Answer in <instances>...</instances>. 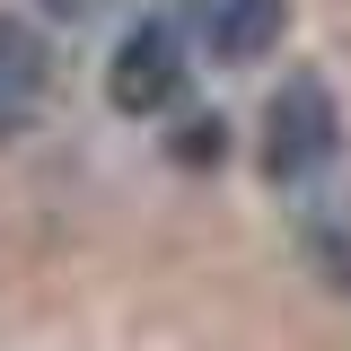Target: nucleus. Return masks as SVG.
Masks as SVG:
<instances>
[{
  "instance_id": "nucleus-6",
  "label": "nucleus",
  "mask_w": 351,
  "mask_h": 351,
  "mask_svg": "<svg viewBox=\"0 0 351 351\" xmlns=\"http://www.w3.org/2000/svg\"><path fill=\"white\" fill-rule=\"evenodd\" d=\"M219 149H228V132H219V123H184V132H176V158H193V167L219 158Z\"/></svg>"
},
{
  "instance_id": "nucleus-1",
  "label": "nucleus",
  "mask_w": 351,
  "mask_h": 351,
  "mask_svg": "<svg viewBox=\"0 0 351 351\" xmlns=\"http://www.w3.org/2000/svg\"><path fill=\"white\" fill-rule=\"evenodd\" d=\"M334 149H343V114H334V88L299 71V80H281L272 97V114H263V176L281 184V193H299L316 176L334 167Z\"/></svg>"
},
{
  "instance_id": "nucleus-4",
  "label": "nucleus",
  "mask_w": 351,
  "mask_h": 351,
  "mask_svg": "<svg viewBox=\"0 0 351 351\" xmlns=\"http://www.w3.org/2000/svg\"><path fill=\"white\" fill-rule=\"evenodd\" d=\"M44 80H53V44L27 18H0V141H18V132L36 123Z\"/></svg>"
},
{
  "instance_id": "nucleus-5",
  "label": "nucleus",
  "mask_w": 351,
  "mask_h": 351,
  "mask_svg": "<svg viewBox=\"0 0 351 351\" xmlns=\"http://www.w3.org/2000/svg\"><path fill=\"white\" fill-rule=\"evenodd\" d=\"M299 246H307V263L325 272V290H351V193H343V202H325V211L307 219Z\"/></svg>"
},
{
  "instance_id": "nucleus-2",
  "label": "nucleus",
  "mask_w": 351,
  "mask_h": 351,
  "mask_svg": "<svg viewBox=\"0 0 351 351\" xmlns=\"http://www.w3.org/2000/svg\"><path fill=\"white\" fill-rule=\"evenodd\" d=\"M106 97H114L123 114H176V106H184V27H176V18H141V27L114 44Z\"/></svg>"
},
{
  "instance_id": "nucleus-3",
  "label": "nucleus",
  "mask_w": 351,
  "mask_h": 351,
  "mask_svg": "<svg viewBox=\"0 0 351 351\" xmlns=\"http://www.w3.org/2000/svg\"><path fill=\"white\" fill-rule=\"evenodd\" d=\"M281 18H290V0H184V27L211 62H255L281 36Z\"/></svg>"
},
{
  "instance_id": "nucleus-7",
  "label": "nucleus",
  "mask_w": 351,
  "mask_h": 351,
  "mask_svg": "<svg viewBox=\"0 0 351 351\" xmlns=\"http://www.w3.org/2000/svg\"><path fill=\"white\" fill-rule=\"evenodd\" d=\"M44 9H53V18H88L97 0H44Z\"/></svg>"
}]
</instances>
